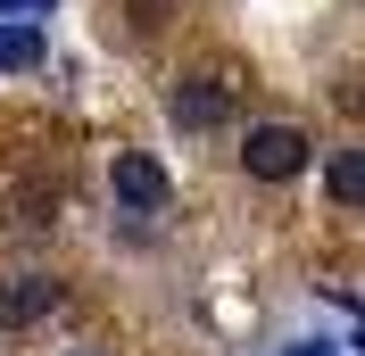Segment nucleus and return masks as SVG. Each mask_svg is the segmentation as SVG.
<instances>
[{"mask_svg":"<svg viewBox=\"0 0 365 356\" xmlns=\"http://www.w3.org/2000/svg\"><path fill=\"white\" fill-rule=\"evenodd\" d=\"M225 116H232V83L225 75H182L175 83V125L182 133H216Z\"/></svg>","mask_w":365,"mask_h":356,"instance_id":"7ed1b4c3","label":"nucleus"},{"mask_svg":"<svg viewBox=\"0 0 365 356\" xmlns=\"http://www.w3.org/2000/svg\"><path fill=\"white\" fill-rule=\"evenodd\" d=\"M25 67H42V25L0 17V75H25Z\"/></svg>","mask_w":365,"mask_h":356,"instance_id":"0eeeda50","label":"nucleus"},{"mask_svg":"<svg viewBox=\"0 0 365 356\" xmlns=\"http://www.w3.org/2000/svg\"><path fill=\"white\" fill-rule=\"evenodd\" d=\"M17 9H25V0H0V17H17ZM25 17H34V9H25Z\"/></svg>","mask_w":365,"mask_h":356,"instance_id":"6e6552de","label":"nucleus"},{"mask_svg":"<svg viewBox=\"0 0 365 356\" xmlns=\"http://www.w3.org/2000/svg\"><path fill=\"white\" fill-rule=\"evenodd\" d=\"M108 191H116V207H125V216H166V199H175V182H166V166H158L150 150H116Z\"/></svg>","mask_w":365,"mask_h":356,"instance_id":"f257e3e1","label":"nucleus"},{"mask_svg":"<svg viewBox=\"0 0 365 356\" xmlns=\"http://www.w3.org/2000/svg\"><path fill=\"white\" fill-rule=\"evenodd\" d=\"M324 191H332L341 207H365V141H349V150L324 157Z\"/></svg>","mask_w":365,"mask_h":356,"instance_id":"423d86ee","label":"nucleus"},{"mask_svg":"<svg viewBox=\"0 0 365 356\" xmlns=\"http://www.w3.org/2000/svg\"><path fill=\"white\" fill-rule=\"evenodd\" d=\"M25 9H34V17H42V9H50V0H25Z\"/></svg>","mask_w":365,"mask_h":356,"instance_id":"1a4fd4ad","label":"nucleus"},{"mask_svg":"<svg viewBox=\"0 0 365 356\" xmlns=\"http://www.w3.org/2000/svg\"><path fill=\"white\" fill-rule=\"evenodd\" d=\"M58 307V282L50 273H17V282H0V332H25V323H42Z\"/></svg>","mask_w":365,"mask_h":356,"instance_id":"20e7f679","label":"nucleus"},{"mask_svg":"<svg viewBox=\"0 0 365 356\" xmlns=\"http://www.w3.org/2000/svg\"><path fill=\"white\" fill-rule=\"evenodd\" d=\"M282 356H365V315L341 307V332H299L282 340Z\"/></svg>","mask_w":365,"mask_h":356,"instance_id":"39448f33","label":"nucleus"},{"mask_svg":"<svg viewBox=\"0 0 365 356\" xmlns=\"http://www.w3.org/2000/svg\"><path fill=\"white\" fill-rule=\"evenodd\" d=\"M241 166H250L257 182H291L299 166H307V133H299V125H250V133H241Z\"/></svg>","mask_w":365,"mask_h":356,"instance_id":"f03ea898","label":"nucleus"}]
</instances>
